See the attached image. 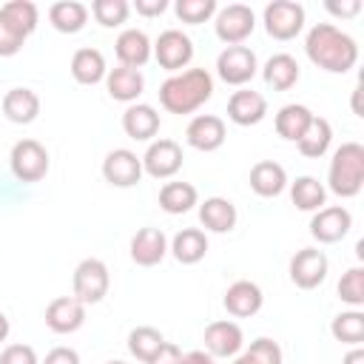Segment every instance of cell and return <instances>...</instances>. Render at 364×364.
<instances>
[{"instance_id": "6da1fadb", "label": "cell", "mask_w": 364, "mask_h": 364, "mask_svg": "<svg viewBox=\"0 0 364 364\" xmlns=\"http://www.w3.org/2000/svg\"><path fill=\"white\" fill-rule=\"evenodd\" d=\"M304 51L313 65L330 74H344L358 63V43L333 23H316L304 37Z\"/></svg>"}, {"instance_id": "7a4b0ae2", "label": "cell", "mask_w": 364, "mask_h": 364, "mask_svg": "<svg viewBox=\"0 0 364 364\" xmlns=\"http://www.w3.org/2000/svg\"><path fill=\"white\" fill-rule=\"evenodd\" d=\"M213 94V77L205 68H185L159 85V105L168 114H193Z\"/></svg>"}, {"instance_id": "3957f363", "label": "cell", "mask_w": 364, "mask_h": 364, "mask_svg": "<svg viewBox=\"0 0 364 364\" xmlns=\"http://www.w3.org/2000/svg\"><path fill=\"white\" fill-rule=\"evenodd\" d=\"M361 185H364V145L341 142L330 159L327 188L341 199H353L358 196Z\"/></svg>"}, {"instance_id": "277c9868", "label": "cell", "mask_w": 364, "mask_h": 364, "mask_svg": "<svg viewBox=\"0 0 364 364\" xmlns=\"http://www.w3.org/2000/svg\"><path fill=\"white\" fill-rule=\"evenodd\" d=\"M71 287H74V299H80L82 304H97L105 299L108 287H111V276H108V264L102 259H82L74 267L71 276Z\"/></svg>"}, {"instance_id": "5b68a950", "label": "cell", "mask_w": 364, "mask_h": 364, "mask_svg": "<svg viewBox=\"0 0 364 364\" xmlns=\"http://www.w3.org/2000/svg\"><path fill=\"white\" fill-rule=\"evenodd\" d=\"M9 165L14 179L20 182H40L48 173V151L37 142V139H20L14 142L11 154H9Z\"/></svg>"}, {"instance_id": "8992f818", "label": "cell", "mask_w": 364, "mask_h": 364, "mask_svg": "<svg viewBox=\"0 0 364 364\" xmlns=\"http://www.w3.org/2000/svg\"><path fill=\"white\" fill-rule=\"evenodd\" d=\"M304 28V6L296 0H273L264 6V31L273 40H293Z\"/></svg>"}, {"instance_id": "52a82bcc", "label": "cell", "mask_w": 364, "mask_h": 364, "mask_svg": "<svg viewBox=\"0 0 364 364\" xmlns=\"http://www.w3.org/2000/svg\"><path fill=\"white\" fill-rule=\"evenodd\" d=\"M159 63V68L171 71V74H179L191 60H193V40L179 31V28H165L156 43H154V51H151Z\"/></svg>"}, {"instance_id": "ba28073f", "label": "cell", "mask_w": 364, "mask_h": 364, "mask_svg": "<svg viewBox=\"0 0 364 364\" xmlns=\"http://www.w3.org/2000/svg\"><path fill=\"white\" fill-rule=\"evenodd\" d=\"M213 28H216V37H219L222 43H228V46H242V43L253 34V28H256V14H253V9L245 6V3H230V6L219 9Z\"/></svg>"}, {"instance_id": "9c48e42d", "label": "cell", "mask_w": 364, "mask_h": 364, "mask_svg": "<svg viewBox=\"0 0 364 364\" xmlns=\"http://www.w3.org/2000/svg\"><path fill=\"white\" fill-rule=\"evenodd\" d=\"M259 60L247 46H225V51L216 57V74L228 85H245L256 77Z\"/></svg>"}, {"instance_id": "30bf717a", "label": "cell", "mask_w": 364, "mask_h": 364, "mask_svg": "<svg viewBox=\"0 0 364 364\" xmlns=\"http://www.w3.org/2000/svg\"><path fill=\"white\" fill-rule=\"evenodd\" d=\"M327 270H330V262H327L324 250H318V247H301L290 259V282L301 290L318 287L327 279Z\"/></svg>"}, {"instance_id": "8fae6325", "label": "cell", "mask_w": 364, "mask_h": 364, "mask_svg": "<svg viewBox=\"0 0 364 364\" xmlns=\"http://www.w3.org/2000/svg\"><path fill=\"white\" fill-rule=\"evenodd\" d=\"M102 176L114 188H134L142 179V156L128 148H114L102 159Z\"/></svg>"}, {"instance_id": "7c38bea8", "label": "cell", "mask_w": 364, "mask_h": 364, "mask_svg": "<svg viewBox=\"0 0 364 364\" xmlns=\"http://www.w3.org/2000/svg\"><path fill=\"white\" fill-rule=\"evenodd\" d=\"M202 341H205V353H210L213 358H233L245 347V333L236 321L219 318V321H210L205 327Z\"/></svg>"}, {"instance_id": "4fadbf2b", "label": "cell", "mask_w": 364, "mask_h": 364, "mask_svg": "<svg viewBox=\"0 0 364 364\" xmlns=\"http://www.w3.org/2000/svg\"><path fill=\"white\" fill-rule=\"evenodd\" d=\"M353 228V216L347 208L341 205H330V208H321L313 213L310 219V236L318 242V245H333V242H341Z\"/></svg>"}, {"instance_id": "5bb4252c", "label": "cell", "mask_w": 364, "mask_h": 364, "mask_svg": "<svg viewBox=\"0 0 364 364\" xmlns=\"http://www.w3.org/2000/svg\"><path fill=\"white\" fill-rule=\"evenodd\" d=\"M182 168V148L173 139H154L142 156V173L154 179H171Z\"/></svg>"}, {"instance_id": "9a60e30c", "label": "cell", "mask_w": 364, "mask_h": 364, "mask_svg": "<svg viewBox=\"0 0 364 364\" xmlns=\"http://www.w3.org/2000/svg\"><path fill=\"white\" fill-rule=\"evenodd\" d=\"M225 136H228V128H225V119L216 117V114H196L188 128H185V139L191 148L196 151H219L225 145Z\"/></svg>"}, {"instance_id": "2e32d148", "label": "cell", "mask_w": 364, "mask_h": 364, "mask_svg": "<svg viewBox=\"0 0 364 364\" xmlns=\"http://www.w3.org/2000/svg\"><path fill=\"white\" fill-rule=\"evenodd\" d=\"M82 324H85V304L80 299L57 296V299L48 301V307H46V327L51 333L68 336V333H77Z\"/></svg>"}, {"instance_id": "e0dca14e", "label": "cell", "mask_w": 364, "mask_h": 364, "mask_svg": "<svg viewBox=\"0 0 364 364\" xmlns=\"http://www.w3.org/2000/svg\"><path fill=\"white\" fill-rule=\"evenodd\" d=\"M264 114H267V100L253 88H239L228 100V119L242 128L259 125L264 119Z\"/></svg>"}, {"instance_id": "ac0fdd59", "label": "cell", "mask_w": 364, "mask_h": 364, "mask_svg": "<svg viewBox=\"0 0 364 364\" xmlns=\"http://www.w3.org/2000/svg\"><path fill=\"white\" fill-rule=\"evenodd\" d=\"M225 310L236 318H247V316H256L264 304V296H262V287L256 282H247V279H239L233 282L228 290H225V299H222Z\"/></svg>"}, {"instance_id": "d6986e66", "label": "cell", "mask_w": 364, "mask_h": 364, "mask_svg": "<svg viewBox=\"0 0 364 364\" xmlns=\"http://www.w3.org/2000/svg\"><path fill=\"white\" fill-rule=\"evenodd\" d=\"M168 253V236L159 228H139L131 236V259L139 267H154Z\"/></svg>"}, {"instance_id": "ffe728a7", "label": "cell", "mask_w": 364, "mask_h": 364, "mask_svg": "<svg viewBox=\"0 0 364 364\" xmlns=\"http://www.w3.org/2000/svg\"><path fill=\"white\" fill-rule=\"evenodd\" d=\"M114 51H117L119 65L142 68V65L151 60L154 43L148 40V34H145L142 28H125V31H119V37H117V43H114Z\"/></svg>"}, {"instance_id": "44dd1931", "label": "cell", "mask_w": 364, "mask_h": 364, "mask_svg": "<svg viewBox=\"0 0 364 364\" xmlns=\"http://www.w3.org/2000/svg\"><path fill=\"white\" fill-rule=\"evenodd\" d=\"M122 131L136 139V142H148L156 136L159 131V114L154 105H145V102H131L122 114Z\"/></svg>"}, {"instance_id": "7402d4cb", "label": "cell", "mask_w": 364, "mask_h": 364, "mask_svg": "<svg viewBox=\"0 0 364 364\" xmlns=\"http://www.w3.org/2000/svg\"><path fill=\"white\" fill-rule=\"evenodd\" d=\"M247 182H250V191L256 196L273 199L287 188V171L273 159H262V162H256L250 168V179Z\"/></svg>"}, {"instance_id": "603a6c76", "label": "cell", "mask_w": 364, "mask_h": 364, "mask_svg": "<svg viewBox=\"0 0 364 364\" xmlns=\"http://www.w3.org/2000/svg\"><path fill=\"white\" fill-rule=\"evenodd\" d=\"M105 88L117 102H136V97L145 91V77L139 68L117 65L105 74Z\"/></svg>"}, {"instance_id": "cb8c5ba5", "label": "cell", "mask_w": 364, "mask_h": 364, "mask_svg": "<svg viewBox=\"0 0 364 364\" xmlns=\"http://www.w3.org/2000/svg\"><path fill=\"white\" fill-rule=\"evenodd\" d=\"M236 205L225 196H208L202 205H199V222L205 225V230L210 233H228L236 228Z\"/></svg>"}, {"instance_id": "d4e9b609", "label": "cell", "mask_w": 364, "mask_h": 364, "mask_svg": "<svg viewBox=\"0 0 364 364\" xmlns=\"http://www.w3.org/2000/svg\"><path fill=\"white\" fill-rule=\"evenodd\" d=\"M3 114L9 122L17 125H28L37 119L40 114V97L31 88H9L3 94Z\"/></svg>"}, {"instance_id": "484cf974", "label": "cell", "mask_w": 364, "mask_h": 364, "mask_svg": "<svg viewBox=\"0 0 364 364\" xmlns=\"http://www.w3.org/2000/svg\"><path fill=\"white\" fill-rule=\"evenodd\" d=\"M48 23L60 34H77L88 23V6L80 0H57L48 6Z\"/></svg>"}, {"instance_id": "4316f807", "label": "cell", "mask_w": 364, "mask_h": 364, "mask_svg": "<svg viewBox=\"0 0 364 364\" xmlns=\"http://www.w3.org/2000/svg\"><path fill=\"white\" fill-rule=\"evenodd\" d=\"M108 74V65H105V57L100 48H77L74 57H71V77L80 82V85H97L102 82Z\"/></svg>"}, {"instance_id": "83f0119b", "label": "cell", "mask_w": 364, "mask_h": 364, "mask_svg": "<svg viewBox=\"0 0 364 364\" xmlns=\"http://www.w3.org/2000/svg\"><path fill=\"white\" fill-rule=\"evenodd\" d=\"M299 63H296V57H290V54H284V51H279V54H273L267 63H264V68H262V77H264V82L273 88V91H290L296 82H299Z\"/></svg>"}, {"instance_id": "f1b7e54d", "label": "cell", "mask_w": 364, "mask_h": 364, "mask_svg": "<svg viewBox=\"0 0 364 364\" xmlns=\"http://www.w3.org/2000/svg\"><path fill=\"white\" fill-rule=\"evenodd\" d=\"M168 250L173 253V259H176L179 264H196V262H202L205 253H208V236H205V230H199V228H182V230L173 236V242H171Z\"/></svg>"}, {"instance_id": "f546056e", "label": "cell", "mask_w": 364, "mask_h": 364, "mask_svg": "<svg viewBox=\"0 0 364 364\" xmlns=\"http://www.w3.org/2000/svg\"><path fill=\"white\" fill-rule=\"evenodd\" d=\"M330 142H333V125H330L324 117H316V114H313L310 125L304 128V134L299 136L296 145H299L301 156H307V159H318V156L327 154Z\"/></svg>"}, {"instance_id": "4dcf8cb0", "label": "cell", "mask_w": 364, "mask_h": 364, "mask_svg": "<svg viewBox=\"0 0 364 364\" xmlns=\"http://www.w3.org/2000/svg\"><path fill=\"white\" fill-rule=\"evenodd\" d=\"M310 119H313V111L307 105H299V102L282 105L279 114H276V134L287 142H299V136L304 134Z\"/></svg>"}, {"instance_id": "1f68e13d", "label": "cell", "mask_w": 364, "mask_h": 364, "mask_svg": "<svg viewBox=\"0 0 364 364\" xmlns=\"http://www.w3.org/2000/svg\"><path fill=\"white\" fill-rule=\"evenodd\" d=\"M193 205H199V193L191 182H165L159 191V208L171 216L188 213Z\"/></svg>"}, {"instance_id": "d6a6232c", "label": "cell", "mask_w": 364, "mask_h": 364, "mask_svg": "<svg viewBox=\"0 0 364 364\" xmlns=\"http://www.w3.org/2000/svg\"><path fill=\"white\" fill-rule=\"evenodd\" d=\"M290 199L299 210H321L324 199H327V188L316 179V176H296V182L290 185Z\"/></svg>"}, {"instance_id": "836d02e7", "label": "cell", "mask_w": 364, "mask_h": 364, "mask_svg": "<svg viewBox=\"0 0 364 364\" xmlns=\"http://www.w3.org/2000/svg\"><path fill=\"white\" fill-rule=\"evenodd\" d=\"M330 333L341 344L361 347V341H364V313L361 310H344V313H338L330 321Z\"/></svg>"}, {"instance_id": "e575fe53", "label": "cell", "mask_w": 364, "mask_h": 364, "mask_svg": "<svg viewBox=\"0 0 364 364\" xmlns=\"http://www.w3.org/2000/svg\"><path fill=\"white\" fill-rule=\"evenodd\" d=\"M162 333L156 330V327H148V324H139V327H134L131 333H128V350H131V355L136 358V361H142V364H148L154 355H156V350L162 347Z\"/></svg>"}, {"instance_id": "d590c367", "label": "cell", "mask_w": 364, "mask_h": 364, "mask_svg": "<svg viewBox=\"0 0 364 364\" xmlns=\"http://www.w3.org/2000/svg\"><path fill=\"white\" fill-rule=\"evenodd\" d=\"M0 14H3L11 26H17L26 37H28V34H34L37 20H40L37 6H34L31 0H9V3H3V6H0Z\"/></svg>"}, {"instance_id": "8d00e7d4", "label": "cell", "mask_w": 364, "mask_h": 364, "mask_svg": "<svg viewBox=\"0 0 364 364\" xmlns=\"http://www.w3.org/2000/svg\"><path fill=\"white\" fill-rule=\"evenodd\" d=\"M128 11H131L128 0H94V3H91L94 20H97L100 26H105V28L122 26V23L128 20Z\"/></svg>"}, {"instance_id": "74e56055", "label": "cell", "mask_w": 364, "mask_h": 364, "mask_svg": "<svg viewBox=\"0 0 364 364\" xmlns=\"http://www.w3.org/2000/svg\"><path fill=\"white\" fill-rule=\"evenodd\" d=\"M338 299L344 304H350L353 310H358L364 304V267L361 264L350 267L341 276V282H338Z\"/></svg>"}, {"instance_id": "f35d334b", "label": "cell", "mask_w": 364, "mask_h": 364, "mask_svg": "<svg viewBox=\"0 0 364 364\" xmlns=\"http://www.w3.org/2000/svg\"><path fill=\"white\" fill-rule=\"evenodd\" d=\"M173 11L182 23L188 26H199L205 20H210L216 14V0H176Z\"/></svg>"}, {"instance_id": "ab89813d", "label": "cell", "mask_w": 364, "mask_h": 364, "mask_svg": "<svg viewBox=\"0 0 364 364\" xmlns=\"http://www.w3.org/2000/svg\"><path fill=\"white\" fill-rule=\"evenodd\" d=\"M256 364H282V347L273 338H256L245 350Z\"/></svg>"}, {"instance_id": "60d3db41", "label": "cell", "mask_w": 364, "mask_h": 364, "mask_svg": "<svg viewBox=\"0 0 364 364\" xmlns=\"http://www.w3.org/2000/svg\"><path fill=\"white\" fill-rule=\"evenodd\" d=\"M26 43V34L0 14V57H14Z\"/></svg>"}, {"instance_id": "b9f144b4", "label": "cell", "mask_w": 364, "mask_h": 364, "mask_svg": "<svg viewBox=\"0 0 364 364\" xmlns=\"http://www.w3.org/2000/svg\"><path fill=\"white\" fill-rule=\"evenodd\" d=\"M0 364H40V361H37L34 347H28V344H9L0 353Z\"/></svg>"}, {"instance_id": "7bdbcfd3", "label": "cell", "mask_w": 364, "mask_h": 364, "mask_svg": "<svg viewBox=\"0 0 364 364\" xmlns=\"http://www.w3.org/2000/svg\"><path fill=\"white\" fill-rule=\"evenodd\" d=\"M324 9L330 14H336V17H355L361 11V0H341V3L338 0H327Z\"/></svg>"}, {"instance_id": "ee69618b", "label": "cell", "mask_w": 364, "mask_h": 364, "mask_svg": "<svg viewBox=\"0 0 364 364\" xmlns=\"http://www.w3.org/2000/svg\"><path fill=\"white\" fill-rule=\"evenodd\" d=\"M148 364H182V350L171 341H162V347L156 350V355Z\"/></svg>"}, {"instance_id": "f6af8a7d", "label": "cell", "mask_w": 364, "mask_h": 364, "mask_svg": "<svg viewBox=\"0 0 364 364\" xmlns=\"http://www.w3.org/2000/svg\"><path fill=\"white\" fill-rule=\"evenodd\" d=\"M43 364H80V355L71 347H54V350L46 353V361Z\"/></svg>"}, {"instance_id": "bcb514c9", "label": "cell", "mask_w": 364, "mask_h": 364, "mask_svg": "<svg viewBox=\"0 0 364 364\" xmlns=\"http://www.w3.org/2000/svg\"><path fill=\"white\" fill-rule=\"evenodd\" d=\"M134 9H136V14H142V17H159V14L168 9V0H136Z\"/></svg>"}, {"instance_id": "7dc6e473", "label": "cell", "mask_w": 364, "mask_h": 364, "mask_svg": "<svg viewBox=\"0 0 364 364\" xmlns=\"http://www.w3.org/2000/svg\"><path fill=\"white\" fill-rule=\"evenodd\" d=\"M182 364H216V358L205 350H191V353H182Z\"/></svg>"}, {"instance_id": "c3c4849f", "label": "cell", "mask_w": 364, "mask_h": 364, "mask_svg": "<svg viewBox=\"0 0 364 364\" xmlns=\"http://www.w3.org/2000/svg\"><path fill=\"white\" fill-rule=\"evenodd\" d=\"M341 364H364V350H361V347H353V350L344 355Z\"/></svg>"}, {"instance_id": "681fc988", "label": "cell", "mask_w": 364, "mask_h": 364, "mask_svg": "<svg viewBox=\"0 0 364 364\" xmlns=\"http://www.w3.org/2000/svg\"><path fill=\"white\" fill-rule=\"evenodd\" d=\"M9 330H11V324H9V318H6V313H0V344L9 338Z\"/></svg>"}, {"instance_id": "f907efd6", "label": "cell", "mask_w": 364, "mask_h": 364, "mask_svg": "<svg viewBox=\"0 0 364 364\" xmlns=\"http://www.w3.org/2000/svg\"><path fill=\"white\" fill-rule=\"evenodd\" d=\"M233 364H256V361H253L247 353H242V355H236V358H233Z\"/></svg>"}, {"instance_id": "816d5d0a", "label": "cell", "mask_w": 364, "mask_h": 364, "mask_svg": "<svg viewBox=\"0 0 364 364\" xmlns=\"http://www.w3.org/2000/svg\"><path fill=\"white\" fill-rule=\"evenodd\" d=\"M105 364H125V361H105Z\"/></svg>"}]
</instances>
